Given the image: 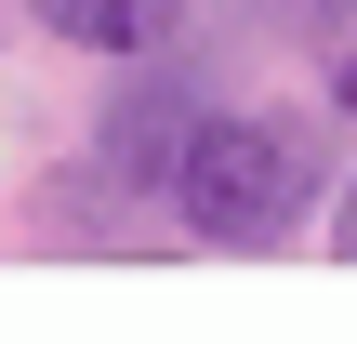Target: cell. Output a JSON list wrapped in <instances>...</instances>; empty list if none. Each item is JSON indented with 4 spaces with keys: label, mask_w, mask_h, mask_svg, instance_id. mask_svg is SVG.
Instances as JSON below:
<instances>
[{
    "label": "cell",
    "mask_w": 357,
    "mask_h": 344,
    "mask_svg": "<svg viewBox=\"0 0 357 344\" xmlns=\"http://www.w3.org/2000/svg\"><path fill=\"white\" fill-rule=\"evenodd\" d=\"M185 133H199V106H185V80H132V93L106 106V172H119V186H172V159H185Z\"/></svg>",
    "instance_id": "7a4b0ae2"
},
{
    "label": "cell",
    "mask_w": 357,
    "mask_h": 344,
    "mask_svg": "<svg viewBox=\"0 0 357 344\" xmlns=\"http://www.w3.org/2000/svg\"><path fill=\"white\" fill-rule=\"evenodd\" d=\"M331 239H344V265H357V172H344V199H331Z\"/></svg>",
    "instance_id": "5b68a950"
},
{
    "label": "cell",
    "mask_w": 357,
    "mask_h": 344,
    "mask_svg": "<svg viewBox=\"0 0 357 344\" xmlns=\"http://www.w3.org/2000/svg\"><path fill=\"white\" fill-rule=\"evenodd\" d=\"M265 13H278V27H344L357 0H265Z\"/></svg>",
    "instance_id": "277c9868"
},
{
    "label": "cell",
    "mask_w": 357,
    "mask_h": 344,
    "mask_svg": "<svg viewBox=\"0 0 357 344\" xmlns=\"http://www.w3.org/2000/svg\"><path fill=\"white\" fill-rule=\"evenodd\" d=\"M40 27L79 40V53H159L185 27V0H40Z\"/></svg>",
    "instance_id": "3957f363"
},
{
    "label": "cell",
    "mask_w": 357,
    "mask_h": 344,
    "mask_svg": "<svg viewBox=\"0 0 357 344\" xmlns=\"http://www.w3.org/2000/svg\"><path fill=\"white\" fill-rule=\"evenodd\" d=\"M331 93H344V106H357V53H344V66H331Z\"/></svg>",
    "instance_id": "8992f818"
},
{
    "label": "cell",
    "mask_w": 357,
    "mask_h": 344,
    "mask_svg": "<svg viewBox=\"0 0 357 344\" xmlns=\"http://www.w3.org/2000/svg\"><path fill=\"white\" fill-rule=\"evenodd\" d=\"M318 199H331L318 119H291V106H199V133H185V159H172L185 239H212V252H278V239L318 225Z\"/></svg>",
    "instance_id": "6da1fadb"
}]
</instances>
